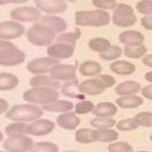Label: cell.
<instances>
[{
    "mask_svg": "<svg viewBox=\"0 0 152 152\" xmlns=\"http://www.w3.org/2000/svg\"><path fill=\"white\" fill-rule=\"evenodd\" d=\"M6 118L15 122H32L43 115V109L36 104L24 103L11 107L6 113Z\"/></svg>",
    "mask_w": 152,
    "mask_h": 152,
    "instance_id": "obj_1",
    "label": "cell"
},
{
    "mask_svg": "<svg viewBox=\"0 0 152 152\" xmlns=\"http://www.w3.org/2000/svg\"><path fill=\"white\" fill-rule=\"evenodd\" d=\"M110 21V15L107 11H77L75 13V23L78 26H94L101 27Z\"/></svg>",
    "mask_w": 152,
    "mask_h": 152,
    "instance_id": "obj_2",
    "label": "cell"
},
{
    "mask_svg": "<svg viewBox=\"0 0 152 152\" xmlns=\"http://www.w3.org/2000/svg\"><path fill=\"white\" fill-rule=\"evenodd\" d=\"M59 97V93L52 88H44V87H34L31 89L25 90L23 94V99L31 103V104H49L53 101H57Z\"/></svg>",
    "mask_w": 152,
    "mask_h": 152,
    "instance_id": "obj_3",
    "label": "cell"
},
{
    "mask_svg": "<svg viewBox=\"0 0 152 152\" xmlns=\"http://www.w3.org/2000/svg\"><path fill=\"white\" fill-rule=\"evenodd\" d=\"M26 38L27 40L37 46H45L51 45L53 39L56 38V34L48 27L34 23L27 31H26Z\"/></svg>",
    "mask_w": 152,
    "mask_h": 152,
    "instance_id": "obj_4",
    "label": "cell"
},
{
    "mask_svg": "<svg viewBox=\"0 0 152 152\" xmlns=\"http://www.w3.org/2000/svg\"><path fill=\"white\" fill-rule=\"evenodd\" d=\"M110 19L119 27H131L137 23L134 8L122 2H119L118 6L113 10V14Z\"/></svg>",
    "mask_w": 152,
    "mask_h": 152,
    "instance_id": "obj_5",
    "label": "cell"
},
{
    "mask_svg": "<svg viewBox=\"0 0 152 152\" xmlns=\"http://www.w3.org/2000/svg\"><path fill=\"white\" fill-rule=\"evenodd\" d=\"M33 140L26 134L12 135L4 140L2 146L6 152H28L33 146Z\"/></svg>",
    "mask_w": 152,
    "mask_h": 152,
    "instance_id": "obj_6",
    "label": "cell"
},
{
    "mask_svg": "<svg viewBox=\"0 0 152 152\" xmlns=\"http://www.w3.org/2000/svg\"><path fill=\"white\" fill-rule=\"evenodd\" d=\"M11 18L13 21H23V23H30L34 21L37 23L42 18V12L37 7L32 6H19L11 11Z\"/></svg>",
    "mask_w": 152,
    "mask_h": 152,
    "instance_id": "obj_7",
    "label": "cell"
},
{
    "mask_svg": "<svg viewBox=\"0 0 152 152\" xmlns=\"http://www.w3.org/2000/svg\"><path fill=\"white\" fill-rule=\"evenodd\" d=\"M59 64L58 59L51 58V57H40V58H36L32 59L27 63L26 68L27 70L33 74V75H44V74H50V71L57 65Z\"/></svg>",
    "mask_w": 152,
    "mask_h": 152,
    "instance_id": "obj_8",
    "label": "cell"
},
{
    "mask_svg": "<svg viewBox=\"0 0 152 152\" xmlns=\"http://www.w3.org/2000/svg\"><path fill=\"white\" fill-rule=\"evenodd\" d=\"M25 33V28L17 21H2L0 23V39L11 40L21 37Z\"/></svg>",
    "mask_w": 152,
    "mask_h": 152,
    "instance_id": "obj_9",
    "label": "cell"
},
{
    "mask_svg": "<svg viewBox=\"0 0 152 152\" xmlns=\"http://www.w3.org/2000/svg\"><path fill=\"white\" fill-rule=\"evenodd\" d=\"M55 129V122H52L49 119H38L36 121H32L27 124L26 127V134L34 135V137H42L51 133Z\"/></svg>",
    "mask_w": 152,
    "mask_h": 152,
    "instance_id": "obj_10",
    "label": "cell"
},
{
    "mask_svg": "<svg viewBox=\"0 0 152 152\" xmlns=\"http://www.w3.org/2000/svg\"><path fill=\"white\" fill-rule=\"evenodd\" d=\"M49 76L57 82H61V81L69 82V81H72L76 78V68H75V65H71V64H61L59 63L50 71Z\"/></svg>",
    "mask_w": 152,
    "mask_h": 152,
    "instance_id": "obj_11",
    "label": "cell"
},
{
    "mask_svg": "<svg viewBox=\"0 0 152 152\" xmlns=\"http://www.w3.org/2000/svg\"><path fill=\"white\" fill-rule=\"evenodd\" d=\"M46 52L49 55V57L55 58V59H66L69 57H71L75 52V46L74 45H69L65 43H53L51 45L48 46Z\"/></svg>",
    "mask_w": 152,
    "mask_h": 152,
    "instance_id": "obj_12",
    "label": "cell"
},
{
    "mask_svg": "<svg viewBox=\"0 0 152 152\" xmlns=\"http://www.w3.org/2000/svg\"><path fill=\"white\" fill-rule=\"evenodd\" d=\"M36 7L48 15H55L57 13H62L66 10V2L63 0H37Z\"/></svg>",
    "mask_w": 152,
    "mask_h": 152,
    "instance_id": "obj_13",
    "label": "cell"
},
{
    "mask_svg": "<svg viewBox=\"0 0 152 152\" xmlns=\"http://www.w3.org/2000/svg\"><path fill=\"white\" fill-rule=\"evenodd\" d=\"M25 57H26L25 52L18 49L17 46H14L0 56V65H4V66L18 65L25 61Z\"/></svg>",
    "mask_w": 152,
    "mask_h": 152,
    "instance_id": "obj_14",
    "label": "cell"
},
{
    "mask_svg": "<svg viewBox=\"0 0 152 152\" xmlns=\"http://www.w3.org/2000/svg\"><path fill=\"white\" fill-rule=\"evenodd\" d=\"M38 24L50 28L55 34L62 33L66 28V21L63 18H59L57 15H42V18L37 21Z\"/></svg>",
    "mask_w": 152,
    "mask_h": 152,
    "instance_id": "obj_15",
    "label": "cell"
},
{
    "mask_svg": "<svg viewBox=\"0 0 152 152\" xmlns=\"http://www.w3.org/2000/svg\"><path fill=\"white\" fill-rule=\"evenodd\" d=\"M77 89L80 93H82L84 95H100L106 90V88L102 86V83L96 77L82 81L78 84Z\"/></svg>",
    "mask_w": 152,
    "mask_h": 152,
    "instance_id": "obj_16",
    "label": "cell"
},
{
    "mask_svg": "<svg viewBox=\"0 0 152 152\" xmlns=\"http://www.w3.org/2000/svg\"><path fill=\"white\" fill-rule=\"evenodd\" d=\"M119 40L126 46H137L142 45L145 42V37L141 32L134 30H126L119 34Z\"/></svg>",
    "mask_w": 152,
    "mask_h": 152,
    "instance_id": "obj_17",
    "label": "cell"
},
{
    "mask_svg": "<svg viewBox=\"0 0 152 152\" xmlns=\"http://www.w3.org/2000/svg\"><path fill=\"white\" fill-rule=\"evenodd\" d=\"M56 122H57V125L61 128H64V129H75L81 124V120H80V118H78V115L76 113L68 112V113L59 114L57 116Z\"/></svg>",
    "mask_w": 152,
    "mask_h": 152,
    "instance_id": "obj_18",
    "label": "cell"
},
{
    "mask_svg": "<svg viewBox=\"0 0 152 152\" xmlns=\"http://www.w3.org/2000/svg\"><path fill=\"white\" fill-rule=\"evenodd\" d=\"M118 107L112 102H100L95 106L93 114L96 118H112L116 115Z\"/></svg>",
    "mask_w": 152,
    "mask_h": 152,
    "instance_id": "obj_19",
    "label": "cell"
},
{
    "mask_svg": "<svg viewBox=\"0 0 152 152\" xmlns=\"http://www.w3.org/2000/svg\"><path fill=\"white\" fill-rule=\"evenodd\" d=\"M139 90H141L140 83L135 81H125L115 87V93L120 96H129V95H135Z\"/></svg>",
    "mask_w": 152,
    "mask_h": 152,
    "instance_id": "obj_20",
    "label": "cell"
},
{
    "mask_svg": "<svg viewBox=\"0 0 152 152\" xmlns=\"http://www.w3.org/2000/svg\"><path fill=\"white\" fill-rule=\"evenodd\" d=\"M30 84L32 86V88H34V87H44V88H52V89H56V90L61 87L59 82L52 80L48 75H34L30 80Z\"/></svg>",
    "mask_w": 152,
    "mask_h": 152,
    "instance_id": "obj_21",
    "label": "cell"
},
{
    "mask_svg": "<svg viewBox=\"0 0 152 152\" xmlns=\"http://www.w3.org/2000/svg\"><path fill=\"white\" fill-rule=\"evenodd\" d=\"M80 74L82 76H87V77H96L97 75L101 74L102 71V66L100 63L95 62V61H86L83 63H81L80 68Z\"/></svg>",
    "mask_w": 152,
    "mask_h": 152,
    "instance_id": "obj_22",
    "label": "cell"
},
{
    "mask_svg": "<svg viewBox=\"0 0 152 152\" xmlns=\"http://www.w3.org/2000/svg\"><path fill=\"white\" fill-rule=\"evenodd\" d=\"M72 108H74L72 102H70L68 100H57L49 104L43 106L42 109L46 110V112H51V113H62L63 114V113L70 112Z\"/></svg>",
    "mask_w": 152,
    "mask_h": 152,
    "instance_id": "obj_23",
    "label": "cell"
},
{
    "mask_svg": "<svg viewBox=\"0 0 152 152\" xmlns=\"http://www.w3.org/2000/svg\"><path fill=\"white\" fill-rule=\"evenodd\" d=\"M119 138V133L112 128L109 129H93V140L100 142H114Z\"/></svg>",
    "mask_w": 152,
    "mask_h": 152,
    "instance_id": "obj_24",
    "label": "cell"
},
{
    "mask_svg": "<svg viewBox=\"0 0 152 152\" xmlns=\"http://www.w3.org/2000/svg\"><path fill=\"white\" fill-rule=\"evenodd\" d=\"M110 70L118 75H132L135 71V65L127 61H114L109 65Z\"/></svg>",
    "mask_w": 152,
    "mask_h": 152,
    "instance_id": "obj_25",
    "label": "cell"
},
{
    "mask_svg": "<svg viewBox=\"0 0 152 152\" xmlns=\"http://www.w3.org/2000/svg\"><path fill=\"white\" fill-rule=\"evenodd\" d=\"M144 102L142 97L138 96V95H129V96H120L116 99L115 103L116 107H121V108H137L139 106H141Z\"/></svg>",
    "mask_w": 152,
    "mask_h": 152,
    "instance_id": "obj_26",
    "label": "cell"
},
{
    "mask_svg": "<svg viewBox=\"0 0 152 152\" xmlns=\"http://www.w3.org/2000/svg\"><path fill=\"white\" fill-rule=\"evenodd\" d=\"M19 84V78L11 72H0V90H12Z\"/></svg>",
    "mask_w": 152,
    "mask_h": 152,
    "instance_id": "obj_27",
    "label": "cell"
},
{
    "mask_svg": "<svg viewBox=\"0 0 152 152\" xmlns=\"http://www.w3.org/2000/svg\"><path fill=\"white\" fill-rule=\"evenodd\" d=\"M88 46L93 51H96L99 53H103L110 48V42L106 38H102V37H95L88 42Z\"/></svg>",
    "mask_w": 152,
    "mask_h": 152,
    "instance_id": "obj_28",
    "label": "cell"
},
{
    "mask_svg": "<svg viewBox=\"0 0 152 152\" xmlns=\"http://www.w3.org/2000/svg\"><path fill=\"white\" fill-rule=\"evenodd\" d=\"M90 125L95 129H109L116 125V121L112 118H94L90 120Z\"/></svg>",
    "mask_w": 152,
    "mask_h": 152,
    "instance_id": "obj_29",
    "label": "cell"
},
{
    "mask_svg": "<svg viewBox=\"0 0 152 152\" xmlns=\"http://www.w3.org/2000/svg\"><path fill=\"white\" fill-rule=\"evenodd\" d=\"M147 52V48L142 45H137V46H125L124 53L128 58H140L144 57Z\"/></svg>",
    "mask_w": 152,
    "mask_h": 152,
    "instance_id": "obj_30",
    "label": "cell"
},
{
    "mask_svg": "<svg viewBox=\"0 0 152 152\" xmlns=\"http://www.w3.org/2000/svg\"><path fill=\"white\" fill-rule=\"evenodd\" d=\"M78 81L75 78V80H72V81H69V82H66L65 84H63V87H62V93L65 95V96H69V97H72V99H81V97H83L82 95H80V94H77L76 93V89L78 88ZM78 90V89H77Z\"/></svg>",
    "mask_w": 152,
    "mask_h": 152,
    "instance_id": "obj_31",
    "label": "cell"
},
{
    "mask_svg": "<svg viewBox=\"0 0 152 152\" xmlns=\"http://www.w3.org/2000/svg\"><path fill=\"white\" fill-rule=\"evenodd\" d=\"M28 152H58V146L51 141L34 142Z\"/></svg>",
    "mask_w": 152,
    "mask_h": 152,
    "instance_id": "obj_32",
    "label": "cell"
},
{
    "mask_svg": "<svg viewBox=\"0 0 152 152\" xmlns=\"http://www.w3.org/2000/svg\"><path fill=\"white\" fill-rule=\"evenodd\" d=\"M26 127H27V124H25V122H13V124H10L5 128V132L10 137L26 134Z\"/></svg>",
    "mask_w": 152,
    "mask_h": 152,
    "instance_id": "obj_33",
    "label": "cell"
},
{
    "mask_svg": "<svg viewBox=\"0 0 152 152\" xmlns=\"http://www.w3.org/2000/svg\"><path fill=\"white\" fill-rule=\"evenodd\" d=\"M75 139L77 142L81 144H90L94 142L93 140V129L89 128H81L75 132Z\"/></svg>",
    "mask_w": 152,
    "mask_h": 152,
    "instance_id": "obj_34",
    "label": "cell"
},
{
    "mask_svg": "<svg viewBox=\"0 0 152 152\" xmlns=\"http://www.w3.org/2000/svg\"><path fill=\"white\" fill-rule=\"evenodd\" d=\"M80 36H81L80 30H76L75 32L61 33V34L57 37V42H58V43H65V44H69V45H74V46H75V43H76V40L80 38Z\"/></svg>",
    "mask_w": 152,
    "mask_h": 152,
    "instance_id": "obj_35",
    "label": "cell"
},
{
    "mask_svg": "<svg viewBox=\"0 0 152 152\" xmlns=\"http://www.w3.org/2000/svg\"><path fill=\"white\" fill-rule=\"evenodd\" d=\"M138 126L152 127V112H140L133 118Z\"/></svg>",
    "mask_w": 152,
    "mask_h": 152,
    "instance_id": "obj_36",
    "label": "cell"
},
{
    "mask_svg": "<svg viewBox=\"0 0 152 152\" xmlns=\"http://www.w3.org/2000/svg\"><path fill=\"white\" fill-rule=\"evenodd\" d=\"M122 53V50L120 46L118 45H110V48L103 52V53H100V58L104 59V61H115L116 58H119Z\"/></svg>",
    "mask_w": 152,
    "mask_h": 152,
    "instance_id": "obj_37",
    "label": "cell"
},
{
    "mask_svg": "<svg viewBox=\"0 0 152 152\" xmlns=\"http://www.w3.org/2000/svg\"><path fill=\"white\" fill-rule=\"evenodd\" d=\"M109 152H133L132 145L126 141H114L108 146Z\"/></svg>",
    "mask_w": 152,
    "mask_h": 152,
    "instance_id": "obj_38",
    "label": "cell"
},
{
    "mask_svg": "<svg viewBox=\"0 0 152 152\" xmlns=\"http://www.w3.org/2000/svg\"><path fill=\"white\" fill-rule=\"evenodd\" d=\"M116 128L119 131H124V132H127V131H133L135 128H138L139 126L137 125L135 120L133 118H128V119H122L120 121L116 122Z\"/></svg>",
    "mask_w": 152,
    "mask_h": 152,
    "instance_id": "obj_39",
    "label": "cell"
},
{
    "mask_svg": "<svg viewBox=\"0 0 152 152\" xmlns=\"http://www.w3.org/2000/svg\"><path fill=\"white\" fill-rule=\"evenodd\" d=\"M95 106L91 101L88 100H82L78 103H76L75 106V113L76 114H87V113H91L94 110Z\"/></svg>",
    "mask_w": 152,
    "mask_h": 152,
    "instance_id": "obj_40",
    "label": "cell"
},
{
    "mask_svg": "<svg viewBox=\"0 0 152 152\" xmlns=\"http://www.w3.org/2000/svg\"><path fill=\"white\" fill-rule=\"evenodd\" d=\"M91 4L96 7V10L107 11V10H114L119 2L115 0H93Z\"/></svg>",
    "mask_w": 152,
    "mask_h": 152,
    "instance_id": "obj_41",
    "label": "cell"
},
{
    "mask_svg": "<svg viewBox=\"0 0 152 152\" xmlns=\"http://www.w3.org/2000/svg\"><path fill=\"white\" fill-rule=\"evenodd\" d=\"M135 8L144 15H152V0H140L137 2Z\"/></svg>",
    "mask_w": 152,
    "mask_h": 152,
    "instance_id": "obj_42",
    "label": "cell"
},
{
    "mask_svg": "<svg viewBox=\"0 0 152 152\" xmlns=\"http://www.w3.org/2000/svg\"><path fill=\"white\" fill-rule=\"evenodd\" d=\"M96 78L102 83V86L107 89V88H110L115 84V78L110 75H106V74H100L96 76Z\"/></svg>",
    "mask_w": 152,
    "mask_h": 152,
    "instance_id": "obj_43",
    "label": "cell"
},
{
    "mask_svg": "<svg viewBox=\"0 0 152 152\" xmlns=\"http://www.w3.org/2000/svg\"><path fill=\"white\" fill-rule=\"evenodd\" d=\"M141 23V26L145 28V30H148V31H152V15H144L140 20Z\"/></svg>",
    "mask_w": 152,
    "mask_h": 152,
    "instance_id": "obj_44",
    "label": "cell"
},
{
    "mask_svg": "<svg viewBox=\"0 0 152 152\" xmlns=\"http://www.w3.org/2000/svg\"><path fill=\"white\" fill-rule=\"evenodd\" d=\"M15 45L13 44V43H11V42H8V40H2V39H0V56L2 55V53H5L6 51H8L10 49H12V48H14Z\"/></svg>",
    "mask_w": 152,
    "mask_h": 152,
    "instance_id": "obj_45",
    "label": "cell"
},
{
    "mask_svg": "<svg viewBox=\"0 0 152 152\" xmlns=\"http://www.w3.org/2000/svg\"><path fill=\"white\" fill-rule=\"evenodd\" d=\"M141 93H142V96L145 99H148L152 101V84H147L142 89H141Z\"/></svg>",
    "mask_w": 152,
    "mask_h": 152,
    "instance_id": "obj_46",
    "label": "cell"
},
{
    "mask_svg": "<svg viewBox=\"0 0 152 152\" xmlns=\"http://www.w3.org/2000/svg\"><path fill=\"white\" fill-rule=\"evenodd\" d=\"M141 62H142L144 65H146V66H148V68H152V53H151V55H145V56L142 57Z\"/></svg>",
    "mask_w": 152,
    "mask_h": 152,
    "instance_id": "obj_47",
    "label": "cell"
},
{
    "mask_svg": "<svg viewBox=\"0 0 152 152\" xmlns=\"http://www.w3.org/2000/svg\"><path fill=\"white\" fill-rule=\"evenodd\" d=\"M8 110V102L0 97V114L6 113Z\"/></svg>",
    "mask_w": 152,
    "mask_h": 152,
    "instance_id": "obj_48",
    "label": "cell"
},
{
    "mask_svg": "<svg viewBox=\"0 0 152 152\" xmlns=\"http://www.w3.org/2000/svg\"><path fill=\"white\" fill-rule=\"evenodd\" d=\"M145 80H146L147 82L152 83V71H147V72L145 74Z\"/></svg>",
    "mask_w": 152,
    "mask_h": 152,
    "instance_id": "obj_49",
    "label": "cell"
},
{
    "mask_svg": "<svg viewBox=\"0 0 152 152\" xmlns=\"http://www.w3.org/2000/svg\"><path fill=\"white\" fill-rule=\"evenodd\" d=\"M4 139V134H2V132H0V141Z\"/></svg>",
    "mask_w": 152,
    "mask_h": 152,
    "instance_id": "obj_50",
    "label": "cell"
},
{
    "mask_svg": "<svg viewBox=\"0 0 152 152\" xmlns=\"http://www.w3.org/2000/svg\"><path fill=\"white\" fill-rule=\"evenodd\" d=\"M5 4H8V1H0V5H5Z\"/></svg>",
    "mask_w": 152,
    "mask_h": 152,
    "instance_id": "obj_51",
    "label": "cell"
},
{
    "mask_svg": "<svg viewBox=\"0 0 152 152\" xmlns=\"http://www.w3.org/2000/svg\"><path fill=\"white\" fill-rule=\"evenodd\" d=\"M133 152H148V151H133Z\"/></svg>",
    "mask_w": 152,
    "mask_h": 152,
    "instance_id": "obj_52",
    "label": "cell"
},
{
    "mask_svg": "<svg viewBox=\"0 0 152 152\" xmlns=\"http://www.w3.org/2000/svg\"><path fill=\"white\" fill-rule=\"evenodd\" d=\"M63 152H78V151H63Z\"/></svg>",
    "mask_w": 152,
    "mask_h": 152,
    "instance_id": "obj_53",
    "label": "cell"
},
{
    "mask_svg": "<svg viewBox=\"0 0 152 152\" xmlns=\"http://www.w3.org/2000/svg\"><path fill=\"white\" fill-rule=\"evenodd\" d=\"M150 140H151V141H152V134H151V135H150Z\"/></svg>",
    "mask_w": 152,
    "mask_h": 152,
    "instance_id": "obj_54",
    "label": "cell"
},
{
    "mask_svg": "<svg viewBox=\"0 0 152 152\" xmlns=\"http://www.w3.org/2000/svg\"><path fill=\"white\" fill-rule=\"evenodd\" d=\"M0 152H6V151H0Z\"/></svg>",
    "mask_w": 152,
    "mask_h": 152,
    "instance_id": "obj_55",
    "label": "cell"
}]
</instances>
